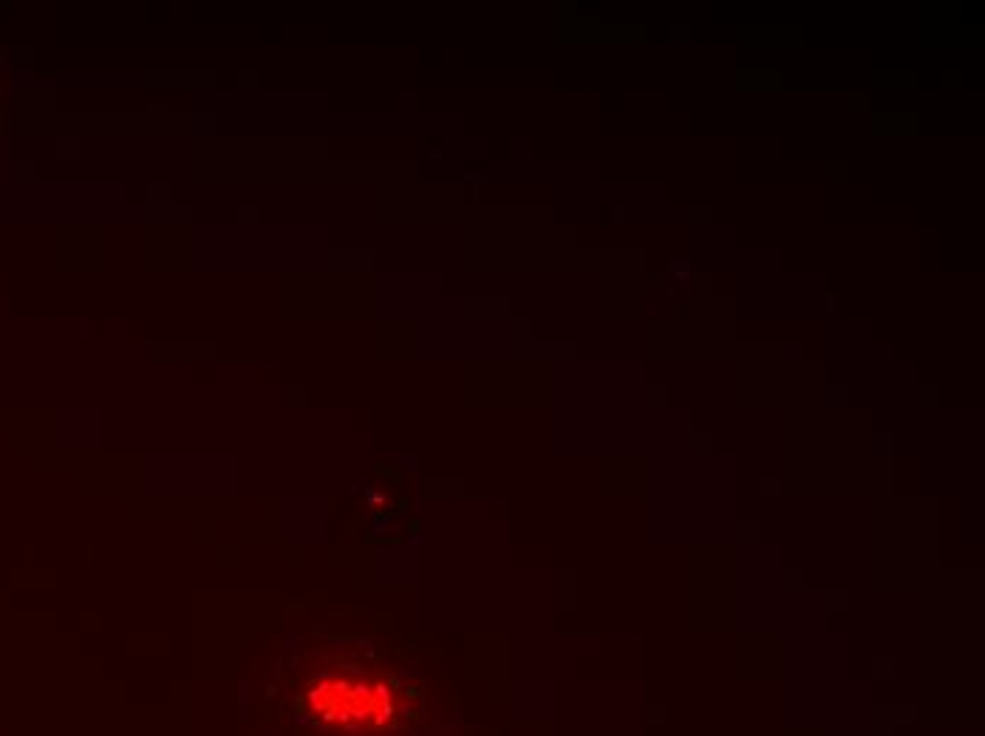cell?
Masks as SVG:
<instances>
[{"mask_svg":"<svg viewBox=\"0 0 985 736\" xmlns=\"http://www.w3.org/2000/svg\"><path fill=\"white\" fill-rule=\"evenodd\" d=\"M309 708L323 725L340 731H374L391 720V703L383 686L354 677H323L306 691Z\"/></svg>","mask_w":985,"mask_h":736,"instance_id":"obj_1","label":"cell"}]
</instances>
